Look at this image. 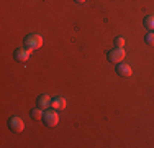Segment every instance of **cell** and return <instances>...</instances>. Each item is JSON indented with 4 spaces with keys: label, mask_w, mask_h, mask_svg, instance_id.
<instances>
[{
    "label": "cell",
    "mask_w": 154,
    "mask_h": 148,
    "mask_svg": "<svg viewBox=\"0 0 154 148\" xmlns=\"http://www.w3.org/2000/svg\"><path fill=\"white\" fill-rule=\"evenodd\" d=\"M25 46L30 48L31 51L39 50V48L43 46V36L38 35V33H31V35H28L26 38H25Z\"/></svg>",
    "instance_id": "6da1fadb"
},
{
    "label": "cell",
    "mask_w": 154,
    "mask_h": 148,
    "mask_svg": "<svg viewBox=\"0 0 154 148\" xmlns=\"http://www.w3.org/2000/svg\"><path fill=\"white\" fill-rule=\"evenodd\" d=\"M43 122H45L46 127H56L57 122H59V115H57V110L56 109H46L45 110V115H43Z\"/></svg>",
    "instance_id": "7a4b0ae2"
},
{
    "label": "cell",
    "mask_w": 154,
    "mask_h": 148,
    "mask_svg": "<svg viewBox=\"0 0 154 148\" xmlns=\"http://www.w3.org/2000/svg\"><path fill=\"white\" fill-rule=\"evenodd\" d=\"M125 56H126V53H125L123 48H115L108 53V61L113 64H120V63H123Z\"/></svg>",
    "instance_id": "3957f363"
},
{
    "label": "cell",
    "mask_w": 154,
    "mask_h": 148,
    "mask_svg": "<svg viewBox=\"0 0 154 148\" xmlns=\"http://www.w3.org/2000/svg\"><path fill=\"white\" fill-rule=\"evenodd\" d=\"M8 127H10V130H12L13 133H21L25 130V122H23V118H20V117H10L8 118Z\"/></svg>",
    "instance_id": "277c9868"
},
{
    "label": "cell",
    "mask_w": 154,
    "mask_h": 148,
    "mask_svg": "<svg viewBox=\"0 0 154 148\" xmlns=\"http://www.w3.org/2000/svg\"><path fill=\"white\" fill-rule=\"evenodd\" d=\"M30 54H31V50L30 48H26V46H21V48H18V50L13 53V56H15V59L18 63H26L28 59H30Z\"/></svg>",
    "instance_id": "5b68a950"
},
{
    "label": "cell",
    "mask_w": 154,
    "mask_h": 148,
    "mask_svg": "<svg viewBox=\"0 0 154 148\" xmlns=\"http://www.w3.org/2000/svg\"><path fill=\"white\" fill-rule=\"evenodd\" d=\"M116 72L122 77H130L131 74H133V69H131V66L125 64V63H120V64L116 66Z\"/></svg>",
    "instance_id": "8992f818"
},
{
    "label": "cell",
    "mask_w": 154,
    "mask_h": 148,
    "mask_svg": "<svg viewBox=\"0 0 154 148\" xmlns=\"http://www.w3.org/2000/svg\"><path fill=\"white\" fill-rule=\"evenodd\" d=\"M51 101H53V99H51L48 94L39 95V97H38V107H41L43 110L49 109V107H51Z\"/></svg>",
    "instance_id": "52a82bcc"
},
{
    "label": "cell",
    "mask_w": 154,
    "mask_h": 148,
    "mask_svg": "<svg viewBox=\"0 0 154 148\" xmlns=\"http://www.w3.org/2000/svg\"><path fill=\"white\" fill-rule=\"evenodd\" d=\"M51 109L64 110L66 109V99L64 97H54L53 101H51Z\"/></svg>",
    "instance_id": "ba28073f"
},
{
    "label": "cell",
    "mask_w": 154,
    "mask_h": 148,
    "mask_svg": "<svg viewBox=\"0 0 154 148\" xmlns=\"http://www.w3.org/2000/svg\"><path fill=\"white\" fill-rule=\"evenodd\" d=\"M43 115H45V112H43L41 107H36V109L31 110V117L35 118V120H43Z\"/></svg>",
    "instance_id": "9c48e42d"
},
{
    "label": "cell",
    "mask_w": 154,
    "mask_h": 148,
    "mask_svg": "<svg viewBox=\"0 0 154 148\" xmlns=\"http://www.w3.org/2000/svg\"><path fill=\"white\" fill-rule=\"evenodd\" d=\"M144 27L149 30V31H154V15H149V17L144 18Z\"/></svg>",
    "instance_id": "30bf717a"
},
{
    "label": "cell",
    "mask_w": 154,
    "mask_h": 148,
    "mask_svg": "<svg viewBox=\"0 0 154 148\" xmlns=\"http://www.w3.org/2000/svg\"><path fill=\"white\" fill-rule=\"evenodd\" d=\"M113 43H115V48H125V43H126V40H125L123 36H118V38L113 40Z\"/></svg>",
    "instance_id": "8fae6325"
},
{
    "label": "cell",
    "mask_w": 154,
    "mask_h": 148,
    "mask_svg": "<svg viewBox=\"0 0 154 148\" xmlns=\"http://www.w3.org/2000/svg\"><path fill=\"white\" fill-rule=\"evenodd\" d=\"M144 40H146V43H148L149 46H154V31H149Z\"/></svg>",
    "instance_id": "7c38bea8"
},
{
    "label": "cell",
    "mask_w": 154,
    "mask_h": 148,
    "mask_svg": "<svg viewBox=\"0 0 154 148\" xmlns=\"http://www.w3.org/2000/svg\"><path fill=\"white\" fill-rule=\"evenodd\" d=\"M75 2H77V3H84L85 0H75Z\"/></svg>",
    "instance_id": "4fadbf2b"
}]
</instances>
